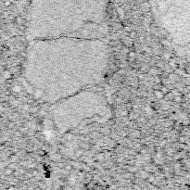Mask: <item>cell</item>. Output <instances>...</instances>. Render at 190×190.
I'll list each match as a JSON object with an SVG mask.
<instances>
[{
	"mask_svg": "<svg viewBox=\"0 0 190 190\" xmlns=\"http://www.w3.org/2000/svg\"><path fill=\"white\" fill-rule=\"evenodd\" d=\"M110 114L106 98L88 89L50 105V117L60 134L70 132L88 120L106 121Z\"/></svg>",
	"mask_w": 190,
	"mask_h": 190,
	"instance_id": "2",
	"label": "cell"
},
{
	"mask_svg": "<svg viewBox=\"0 0 190 190\" xmlns=\"http://www.w3.org/2000/svg\"><path fill=\"white\" fill-rule=\"evenodd\" d=\"M110 49L101 39L75 36L30 41L24 77L37 98L54 104L99 84Z\"/></svg>",
	"mask_w": 190,
	"mask_h": 190,
	"instance_id": "1",
	"label": "cell"
},
{
	"mask_svg": "<svg viewBox=\"0 0 190 190\" xmlns=\"http://www.w3.org/2000/svg\"><path fill=\"white\" fill-rule=\"evenodd\" d=\"M136 33L135 32H133V33H131V37H132V36H133V37H136Z\"/></svg>",
	"mask_w": 190,
	"mask_h": 190,
	"instance_id": "3",
	"label": "cell"
}]
</instances>
